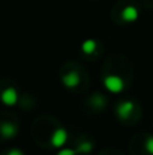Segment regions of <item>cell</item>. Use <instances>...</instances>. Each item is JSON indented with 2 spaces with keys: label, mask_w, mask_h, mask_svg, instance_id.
Here are the masks:
<instances>
[{
  "label": "cell",
  "mask_w": 153,
  "mask_h": 155,
  "mask_svg": "<svg viewBox=\"0 0 153 155\" xmlns=\"http://www.w3.org/2000/svg\"><path fill=\"white\" fill-rule=\"evenodd\" d=\"M103 86L108 93L119 94L125 90V80L118 75H107L103 79Z\"/></svg>",
  "instance_id": "6da1fadb"
},
{
  "label": "cell",
  "mask_w": 153,
  "mask_h": 155,
  "mask_svg": "<svg viewBox=\"0 0 153 155\" xmlns=\"http://www.w3.org/2000/svg\"><path fill=\"white\" fill-rule=\"evenodd\" d=\"M134 112V104L132 101H122L117 105L115 107V113L118 116L119 120H127L130 116Z\"/></svg>",
  "instance_id": "7a4b0ae2"
},
{
  "label": "cell",
  "mask_w": 153,
  "mask_h": 155,
  "mask_svg": "<svg viewBox=\"0 0 153 155\" xmlns=\"http://www.w3.org/2000/svg\"><path fill=\"white\" fill-rule=\"evenodd\" d=\"M68 142V132L64 128H57L56 131L52 134L50 137V144L54 148H61L65 143Z\"/></svg>",
  "instance_id": "3957f363"
},
{
  "label": "cell",
  "mask_w": 153,
  "mask_h": 155,
  "mask_svg": "<svg viewBox=\"0 0 153 155\" xmlns=\"http://www.w3.org/2000/svg\"><path fill=\"white\" fill-rule=\"evenodd\" d=\"M18 91L14 87H7L5 90L2 91L0 94V101L5 105V106H14L18 102Z\"/></svg>",
  "instance_id": "277c9868"
},
{
  "label": "cell",
  "mask_w": 153,
  "mask_h": 155,
  "mask_svg": "<svg viewBox=\"0 0 153 155\" xmlns=\"http://www.w3.org/2000/svg\"><path fill=\"white\" fill-rule=\"evenodd\" d=\"M18 132L19 128L16 124L10 123V121H4V123L0 124V135L4 139H14L18 135Z\"/></svg>",
  "instance_id": "5b68a950"
},
{
  "label": "cell",
  "mask_w": 153,
  "mask_h": 155,
  "mask_svg": "<svg viewBox=\"0 0 153 155\" xmlns=\"http://www.w3.org/2000/svg\"><path fill=\"white\" fill-rule=\"evenodd\" d=\"M61 82L67 88H75V87H77L79 83H80V75H79V72H76V71H70V72L65 74V75L61 78Z\"/></svg>",
  "instance_id": "8992f818"
},
{
  "label": "cell",
  "mask_w": 153,
  "mask_h": 155,
  "mask_svg": "<svg viewBox=\"0 0 153 155\" xmlns=\"http://www.w3.org/2000/svg\"><path fill=\"white\" fill-rule=\"evenodd\" d=\"M138 16H140V12H138V10L134 5H126L121 12V18L125 22H129V23L136 22L138 19Z\"/></svg>",
  "instance_id": "52a82bcc"
},
{
  "label": "cell",
  "mask_w": 153,
  "mask_h": 155,
  "mask_svg": "<svg viewBox=\"0 0 153 155\" xmlns=\"http://www.w3.org/2000/svg\"><path fill=\"white\" fill-rule=\"evenodd\" d=\"M96 51V41L95 40H86L81 44V52L84 54H92Z\"/></svg>",
  "instance_id": "ba28073f"
},
{
  "label": "cell",
  "mask_w": 153,
  "mask_h": 155,
  "mask_svg": "<svg viewBox=\"0 0 153 155\" xmlns=\"http://www.w3.org/2000/svg\"><path fill=\"white\" fill-rule=\"evenodd\" d=\"M79 154H89L92 150H94V144L91 142H81L80 144L76 147Z\"/></svg>",
  "instance_id": "9c48e42d"
},
{
  "label": "cell",
  "mask_w": 153,
  "mask_h": 155,
  "mask_svg": "<svg viewBox=\"0 0 153 155\" xmlns=\"http://www.w3.org/2000/svg\"><path fill=\"white\" fill-rule=\"evenodd\" d=\"M91 104L94 105L95 107H98V109H102L106 105V98L103 95H100V94H95L91 99Z\"/></svg>",
  "instance_id": "30bf717a"
},
{
  "label": "cell",
  "mask_w": 153,
  "mask_h": 155,
  "mask_svg": "<svg viewBox=\"0 0 153 155\" xmlns=\"http://www.w3.org/2000/svg\"><path fill=\"white\" fill-rule=\"evenodd\" d=\"M145 150L148 154L153 155V136H149L145 142Z\"/></svg>",
  "instance_id": "8fae6325"
},
{
  "label": "cell",
  "mask_w": 153,
  "mask_h": 155,
  "mask_svg": "<svg viewBox=\"0 0 153 155\" xmlns=\"http://www.w3.org/2000/svg\"><path fill=\"white\" fill-rule=\"evenodd\" d=\"M77 150H72V148H61L57 155H77Z\"/></svg>",
  "instance_id": "7c38bea8"
},
{
  "label": "cell",
  "mask_w": 153,
  "mask_h": 155,
  "mask_svg": "<svg viewBox=\"0 0 153 155\" xmlns=\"http://www.w3.org/2000/svg\"><path fill=\"white\" fill-rule=\"evenodd\" d=\"M5 155H24V153L22 150H19V148H12V150H10Z\"/></svg>",
  "instance_id": "4fadbf2b"
}]
</instances>
